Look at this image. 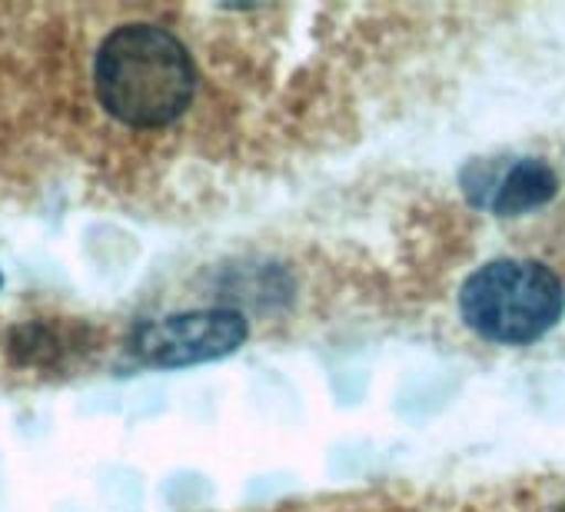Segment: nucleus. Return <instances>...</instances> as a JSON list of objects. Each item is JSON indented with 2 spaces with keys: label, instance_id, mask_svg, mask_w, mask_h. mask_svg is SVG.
Here are the masks:
<instances>
[{
  "label": "nucleus",
  "instance_id": "obj_4",
  "mask_svg": "<svg viewBox=\"0 0 565 512\" xmlns=\"http://www.w3.org/2000/svg\"><path fill=\"white\" fill-rule=\"evenodd\" d=\"M558 190V177L545 160H519L495 186L492 210L495 216H522L545 206Z\"/></svg>",
  "mask_w": 565,
  "mask_h": 512
},
{
  "label": "nucleus",
  "instance_id": "obj_1",
  "mask_svg": "<svg viewBox=\"0 0 565 512\" xmlns=\"http://www.w3.org/2000/svg\"><path fill=\"white\" fill-rule=\"evenodd\" d=\"M97 97L130 127L173 124L193 100L196 71L186 47L157 24L117 28L94 61Z\"/></svg>",
  "mask_w": 565,
  "mask_h": 512
},
{
  "label": "nucleus",
  "instance_id": "obj_3",
  "mask_svg": "<svg viewBox=\"0 0 565 512\" xmlns=\"http://www.w3.org/2000/svg\"><path fill=\"white\" fill-rule=\"evenodd\" d=\"M246 340V320L236 310H196L143 323L134 333V353L150 366H193L230 356Z\"/></svg>",
  "mask_w": 565,
  "mask_h": 512
},
{
  "label": "nucleus",
  "instance_id": "obj_5",
  "mask_svg": "<svg viewBox=\"0 0 565 512\" xmlns=\"http://www.w3.org/2000/svg\"><path fill=\"white\" fill-rule=\"evenodd\" d=\"M555 512H565V505H562V509H555Z\"/></svg>",
  "mask_w": 565,
  "mask_h": 512
},
{
  "label": "nucleus",
  "instance_id": "obj_2",
  "mask_svg": "<svg viewBox=\"0 0 565 512\" xmlns=\"http://www.w3.org/2000/svg\"><path fill=\"white\" fill-rule=\"evenodd\" d=\"M459 313L476 337L522 346L562 320L565 287L535 260H492L462 284Z\"/></svg>",
  "mask_w": 565,
  "mask_h": 512
}]
</instances>
